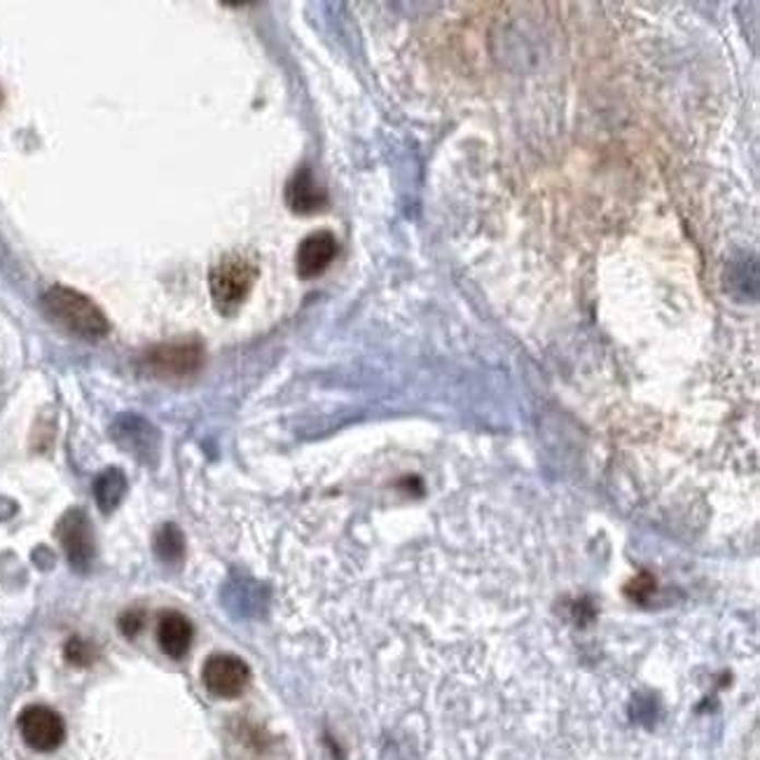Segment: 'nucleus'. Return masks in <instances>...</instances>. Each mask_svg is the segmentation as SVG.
<instances>
[{"label":"nucleus","instance_id":"1","mask_svg":"<svg viewBox=\"0 0 760 760\" xmlns=\"http://www.w3.org/2000/svg\"><path fill=\"white\" fill-rule=\"evenodd\" d=\"M43 309L66 333H71L82 340H102L108 335L110 323L87 295H82L73 288L52 286L43 295Z\"/></svg>","mask_w":760,"mask_h":760},{"label":"nucleus","instance_id":"2","mask_svg":"<svg viewBox=\"0 0 760 760\" xmlns=\"http://www.w3.org/2000/svg\"><path fill=\"white\" fill-rule=\"evenodd\" d=\"M258 278L256 262L244 256H225L218 264H213L209 274V288L213 305L221 313H235L246 297L251 295Z\"/></svg>","mask_w":760,"mask_h":760},{"label":"nucleus","instance_id":"3","mask_svg":"<svg viewBox=\"0 0 760 760\" xmlns=\"http://www.w3.org/2000/svg\"><path fill=\"white\" fill-rule=\"evenodd\" d=\"M204 363V349L197 340H178L157 344L143 356L145 370L159 379L192 377Z\"/></svg>","mask_w":760,"mask_h":760},{"label":"nucleus","instance_id":"4","mask_svg":"<svg viewBox=\"0 0 760 760\" xmlns=\"http://www.w3.org/2000/svg\"><path fill=\"white\" fill-rule=\"evenodd\" d=\"M57 536H59V543L66 553V559H69V565L80 573H87L94 565V557H96L94 529H92L87 512L80 510V508H73V510L66 512L59 526H57Z\"/></svg>","mask_w":760,"mask_h":760},{"label":"nucleus","instance_id":"5","mask_svg":"<svg viewBox=\"0 0 760 760\" xmlns=\"http://www.w3.org/2000/svg\"><path fill=\"white\" fill-rule=\"evenodd\" d=\"M202 681L211 696H216L221 700H235L246 688H249L251 669L241 657L218 653V655H211L204 663Z\"/></svg>","mask_w":760,"mask_h":760},{"label":"nucleus","instance_id":"6","mask_svg":"<svg viewBox=\"0 0 760 760\" xmlns=\"http://www.w3.org/2000/svg\"><path fill=\"white\" fill-rule=\"evenodd\" d=\"M20 733L33 751H55L63 745L66 725L55 709L31 704L20 714Z\"/></svg>","mask_w":760,"mask_h":760},{"label":"nucleus","instance_id":"7","mask_svg":"<svg viewBox=\"0 0 760 760\" xmlns=\"http://www.w3.org/2000/svg\"><path fill=\"white\" fill-rule=\"evenodd\" d=\"M337 251L340 246L333 233L321 229V233L309 235L297 249V274L302 278L321 276L333 264Z\"/></svg>","mask_w":760,"mask_h":760},{"label":"nucleus","instance_id":"8","mask_svg":"<svg viewBox=\"0 0 760 760\" xmlns=\"http://www.w3.org/2000/svg\"><path fill=\"white\" fill-rule=\"evenodd\" d=\"M286 202L293 213H300V216H309V213L323 211L328 204V194L319 186V180L313 178L309 169H300L290 180L286 188Z\"/></svg>","mask_w":760,"mask_h":760},{"label":"nucleus","instance_id":"9","mask_svg":"<svg viewBox=\"0 0 760 760\" xmlns=\"http://www.w3.org/2000/svg\"><path fill=\"white\" fill-rule=\"evenodd\" d=\"M192 622L183 614H178V610H167V614L159 618L157 643L169 657H183L192 646Z\"/></svg>","mask_w":760,"mask_h":760},{"label":"nucleus","instance_id":"10","mask_svg":"<svg viewBox=\"0 0 760 760\" xmlns=\"http://www.w3.org/2000/svg\"><path fill=\"white\" fill-rule=\"evenodd\" d=\"M127 494V477L120 468H108L106 473H102L96 477L94 483V497L98 508L104 512H112L118 508Z\"/></svg>","mask_w":760,"mask_h":760},{"label":"nucleus","instance_id":"11","mask_svg":"<svg viewBox=\"0 0 760 760\" xmlns=\"http://www.w3.org/2000/svg\"><path fill=\"white\" fill-rule=\"evenodd\" d=\"M186 553V541L183 532L176 524H164L157 536H155V555L167 561V565H176V561L183 559Z\"/></svg>","mask_w":760,"mask_h":760},{"label":"nucleus","instance_id":"12","mask_svg":"<svg viewBox=\"0 0 760 760\" xmlns=\"http://www.w3.org/2000/svg\"><path fill=\"white\" fill-rule=\"evenodd\" d=\"M66 660H69L71 665L87 667L94 660V651H92V646H90L87 641L71 639L69 643H66Z\"/></svg>","mask_w":760,"mask_h":760},{"label":"nucleus","instance_id":"13","mask_svg":"<svg viewBox=\"0 0 760 760\" xmlns=\"http://www.w3.org/2000/svg\"><path fill=\"white\" fill-rule=\"evenodd\" d=\"M145 618L143 614H139V610H129V614H124L120 618V630L127 634V637H136L141 632V627H143Z\"/></svg>","mask_w":760,"mask_h":760},{"label":"nucleus","instance_id":"14","mask_svg":"<svg viewBox=\"0 0 760 760\" xmlns=\"http://www.w3.org/2000/svg\"><path fill=\"white\" fill-rule=\"evenodd\" d=\"M0 104H3V90H0Z\"/></svg>","mask_w":760,"mask_h":760}]
</instances>
